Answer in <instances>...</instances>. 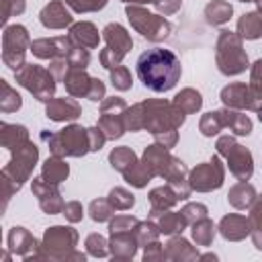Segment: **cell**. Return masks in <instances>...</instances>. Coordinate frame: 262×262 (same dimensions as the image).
<instances>
[{
	"label": "cell",
	"mask_w": 262,
	"mask_h": 262,
	"mask_svg": "<svg viewBox=\"0 0 262 262\" xmlns=\"http://www.w3.org/2000/svg\"><path fill=\"white\" fill-rule=\"evenodd\" d=\"M137 78L151 92H168L172 90L182 74L180 59L174 51L164 47H151L137 57Z\"/></svg>",
	"instance_id": "1"
}]
</instances>
